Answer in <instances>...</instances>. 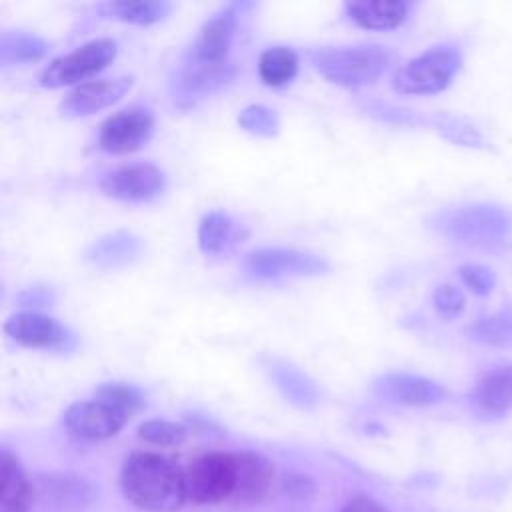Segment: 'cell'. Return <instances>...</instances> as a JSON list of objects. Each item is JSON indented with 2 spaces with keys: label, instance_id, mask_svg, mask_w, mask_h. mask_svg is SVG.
Instances as JSON below:
<instances>
[{
  "label": "cell",
  "instance_id": "1",
  "mask_svg": "<svg viewBox=\"0 0 512 512\" xmlns=\"http://www.w3.org/2000/svg\"><path fill=\"white\" fill-rule=\"evenodd\" d=\"M126 498L148 512H174L186 500L184 470L156 452H134L122 466Z\"/></svg>",
  "mask_w": 512,
  "mask_h": 512
},
{
  "label": "cell",
  "instance_id": "2",
  "mask_svg": "<svg viewBox=\"0 0 512 512\" xmlns=\"http://www.w3.org/2000/svg\"><path fill=\"white\" fill-rule=\"evenodd\" d=\"M430 222L438 234L468 248H496L512 234V212L488 202L444 208Z\"/></svg>",
  "mask_w": 512,
  "mask_h": 512
},
{
  "label": "cell",
  "instance_id": "3",
  "mask_svg": "<svg viewBox=\"0 0 512 512\" xmlns=\"http://www.w3.org/2000/svg\"><path fill=\"white\" fill-rule=\"evenodd\" d=\"M310 60L328 82L360 88L374 84L390 68L394 54L382 44H354L312 50Z\"/></svg>",
  "mask_w": 512,
  "mask_h": 512
},
{
  "label": "cell",
  "instance_id": "4",
  "mask_svg": "<svg viewBox=\"0 0 512 512\" xmlns=\"http://www.w3.org/2000/svg\"><path fill=\"white\" fill-rule=\"evenodd\" d=\"M462 50L456 44H436L404 62L392 76L400 94H436L446 90L462 68Z\"/></svg>",
  "mask_w": 512,
  "mask_h": 512
},
{
  "label": "cell",
  "instance_id": "5",
  "mask_svg": "<svg viewBox=\"0 0 512 512\" xmlns=\"http://www.w3.org/2000/svg\"><path fill=\"white\" fill-rule=\"evenodd\" d=\"M118 54V44L112 38H94L68 54L48 62L38 80L44 88L78 86L88 82L104 68H108Z\"/></svg>",
  "mask_w": 512,
  "mask_h": 512
},
{
  "label": "cell",
  "instance_id": "6",
  "mask_svg": "<svg viewBox=\"0 0 512 512\" xmlns=\"http://www.w3.org/2000/svg\"><path fill=\"white\" fill-rule=\"evenodd\" d=\"M186 498L196 504L220 502L236 490V452H208L184 470Z\"/></svg>",
  "mask_w": 512,
  "mask_h": 512
},
{
  "label": "cell",
  "instance_id": "7",
  "mask_svg": "<svg viewBox=\"0 0 512 512\" xmlns=\"http://www.w3.org/2000/svg\"><path fill=\"white\" fill-rule=\"evenodd\" d=\"M154 132L150 108L132 104L112 112L98 128V146L108 154H132L140 150Z\"/></svg>",
  "mask_w": 512,
  "mask_h": 512
},
{
  "label": "cell",
  "instance_id": "8",
  "mask_svg": "<svg viewBox=\"0 0 512 512\" xmlns=\"http://www.w3.org/2000/svg\"><path fill=\"white\" fill-rule=\"evenodd\" d=\"M166 188L164 172L150 162H134L124 164L100 180V190L104 196L120 200V202H150L158 198Z\"/></svg>",
  "mask_w": 512,
  "mask_h": 512
},
{
  "label": "cell",
  "instance_id": "9",
  "mask_svg": "<svg viewBox=\"0 0 512 512\" xmlns=\"http://www.w3.org/2000/svg\"><path fill=\"white\" fill-rule=\"evenodd\" d=\"M246 270L262 280H276L286 276H318L328 272V262L312 252L294 248H258L246 254Z\"/></svg>",
  "mask_w": 512,
  "mask_h": 512
},
{
  "label": "cell",
  "instance_id": "10",
  "mask_svg": "<svg viewBox=\"0 0 512 512\" xmlns=\"http://www.w3.org/2000/svg\"><path fill=\"white\" fill-rule=\"evenodd\" d=\"M4 332L24 348L66 350L74 336L60 320L40 312H18L4 322Z\"/></svg>",
  "mask_w": 512,
  "mask_h": 512
},
{
  "label": "cell",
  "instance_id": "11",
  "mask_svg": "<svg viewBox=\"0 0 512 512\" xmlns=\"http://www.w3.org/2000/svg\"><path fill=\"white\" fill-rule=\"evenodd\" d=\"M128 420L120 410L98 398L74 402L64 412L66 430L80 440H106L118 434Z\"/></svg>",
  "mask_w": 512,
  "mask_h": 512
},
{
  "label": "cell",
  "instance_id": "12",
  "mask_svg": "<svg viewBox=\"0 0 512 512\" xmlns=\"http://www.w3.org/2000/svg\"><path fill=\"white\" fill-rule=\"evenodd\" d=\"M132 84H134L132 76L88 80L84 84L74 86L64 96V100L60 102V112L70 118L90 116L122 100L126 92L132 88Z\"/></svg>",
  "mask_w": 512,
  "mask_h": 512
},
{
  "label": "cell",
  "instance_id": "13",
  "mask_svg": "<svg viewBox=\"0 0 512 512\" xmlns=\"http://www.w3.org/2000/svg\"><path fill=\"white\" fill-rule=\"evenodd\" d=\"M242 4L230 2L214 12L198 30L190 48V60L198 62H228V52L234 40Z\"/></svg>",
  "mask_w": 512,
  "mask_h": 512
},
{
  "label": "cell",
  "instance_id": "14",
  "mask_svg": "<svg viewBox=\"0 0 512 512\" xmlns=\"http://www.w3.org/2000/svg\"><path fill=\"white\" fill-rule=\"evenodd\" d=\"M236 76V68L230 62H198L190 60L184 64L176 78L174 100L190 106L196 100L210 96L228 86Z\"/></svg>",
  "mask_w": 512,
  "mask_h": 512
},
{
  "label": "cell",
  "instance_id": "15",
  "mask_svg": "<svg viewBox=\"0 0 512 512\" xmlns=\"http://www.w3.org/2000/svg\"><path fill=\"white\" fill-rule=\"evenodd\" d=\"M374 392L394 404L402 406H430L442 402L448 392L436 380L410 374V372H386L374 382Z\"/></svg>",
  "mask_w": 512,
  "mask_h": 512
},
{
  "label": "cell",
  "instance_id": "16",
  "mask_svg": "<svg viewBox=\"0 0 512 512\" xmlns=\"http://www.w3.org/2000/svg\"><path fill=\"white\" fill-rule=\"evenodd\" d=\"M470 402L486 420H498L512 410V362L486 370L470 392Z\"/></svg>",
  "mask_w": 512,
  "mask_h": 512
},
{
  "label": "cell",
  "instance_id": "17",
  "mask_svg": "<svg viewBox=\"0 0 512 512\" xmlns=\"http://www.w3.org/2000/svg\"><path fill=\"white\" fill-rule=\"evenodd\" d=\"M344 14L350 22L366 30H394L402 26L412 10L410 2L402 0H360V2H344Z\"/></svg>",
  "mask_w": 512,
  "mask_h": 512
},
{
  "label": "cell",
  "instance_id": "18",
  "mask_svg": "<svg viewBox=\"0 0 512 512\" xmlns=\"http://www.w3.org/2000/svg\"><path fill=\"white\" fill-rule=\"evenodd\" d=\"M144 250V242L126 230H118L98 238L88 246L84 258L96 268H120L134 262Z\"/></svg>",
  "mask_w": 512,
  "mask_h": 512
},
{
  "label": "cell",
  "instance_id": "19",
  "mask_svg": "<svg viewBox=\"0 0 512 512\" xmlns=\"http://www.w3.org/2000/svg\"><path fill=\"white\" fill-rule=\"evenodd\" d=\"M264 370L274 382V386L292 404H298L304 408L316 404L318 390L314 382L292 362H286L282 358H264Z\"/></svg>",
  "mask_w": 512,
  "mask_h": 512
},
{
  "label": "cell",
  "instance_id": "20",
  "mask_svg": "<svg viewBox=\"0 0 512 512\" xmlns=\"http://www.w3.org/2000/svg\"><path fill=\"white\" fill-rule=\"evenodd\" d=\"M272 484V466L266 458L254 452H236V490L240 500L262 498Z\"/></svg>",
  "mask_w": 512,
  "mask_h": 512
},
{
  "label": "cell",
  "instance_id": "21",
  "mask_svg": "<svg viewBox=\"0 0 512 512\" xmlns=\"http://www.w3.org/2000/svg\"><path fill=\"white\" fill-rule=\"evenodd\" d=\"M28 480L22 464L10 450L0 456V508L2 512H26Z\"/></svg>",
  "mask_w": 512,
  "mask_h": 512
},
{
  "label": "cell",
  "instance_id": "22",
  "mask_svg": "<svg viewBox=\"0 0 512 512\" xmlns=\"http://www.w3.org/2000/svg\"><path fill=\"white\" fill-rule=\"evenodd\" d=\"M100 10L108 18L138 26H150L160 22L172 10V4L164 0H118L102 4Z\"/></svg>",
  "mask_w": 512,
  "mask_h": 512
},
{
  "label": "cell",
  "instance_id": "23",
  "mask_svg": "<svg viewBox=\"0 0 512 512\" xmlns=\"http://www.w3.org/2000/svg\"><path fill=\"white\" fill-rule=\"evenodd\" d=\"M298 54L288 46H270L258 58V76L266 86L280 88L298 74Z\"/></svg>",
  "mask_w": 512,
  "mask_h": 512
},
{
  "label": "cell",
  "instance_id": "24",
  "mask_svg": "<svg viewBox=\"0 0 512 512\" xmlns=\"http://www.w3.org/2000/svg\"><path fill=\"white\" fill-rule=\"evenodd\" d=\"M48 52L46 40H42L36 34L14 30V32H2L0 34V64L12 66V64H28L42 60Z\"/></svg>",
  "mask_w": 512,
  "mask_h": 512
},
{
  "label": "cell",
  "instance_id": "25",
  "mask_svg": "<svg viewBox=\"0 0 512 512\" xmlns=\"http://www.w3.org/2000/svg\"><path fill=\"white\" fill-rule=\"evenodd\" d=\"M468 334L472 340L486 346H496V348L512 346V304L496 310L490 316L478 318L468 328Z\"/></svg>",
  "mask_w": 512,
  "mask_h": 512
},
{
  "label": "cell",
  "instance_id": "26",
  "mask_svg": "<svg viewBox=\"0 0 512 512\" xmlns=\"http://www.w3.org/2000/svg\"><path fill=\"white\" fill-rule=\"evenodd\" d=\"M234 236V222L226 212L212 210L202 216L198 224V246L206 254H218L226 250Z\"/></svg>",
  "mask_w": 512,
  "mask_h": 512
},
{
  "label": "cell",
  "instance_id": "27",
  "mask_svg": "<svg viewBox=\"0 0 512 512\" xmlns=\"http://www.w3.org/2000/svg\"><path fill=\"white\" fill-rule=\"evenodd\" d=\"M94 398L108 402L126 418H132L144 406V394L136 386L126 382H106L100 388H96Z\"/></svg>",
  "mask_w": 512,
  "mask_h": 512
},
{
  "label": "cell",
  "instance_id": "28",
  "mask_svg": "<svg viewBox=\"0 0 512 512\" xmlns=\"http://www.w3.org/2000/svg\"><path fill=\"white\" fill-rule=\"evenodd\" d=\"M238 124L242 130L254 134V136H276L280 128V118L278 114L264 106V104H250L238 114Z\"/></svg>",
  "mask_w": 512,
  "mask_h": 512
},
{
  "label": "cell",
  "instance_id": "29",
  "mask_svg": "<svg viewBox=\"0 0 512 512\" xmlns=\"http://www.w3.org/2000/svg\"><path fill=\"white\" fill-rule=\"evenodd\" d=\"M432 124L436 126V130L444 138H448V140H452V142H456L460 146H470V148H482L484 146L482 134L472 124H468V122H464L460 118L436 116V118H432Z\"/></svg>",
  "mask_w": 512,
  "mask_h": 512
},
{
  "label": "cell",
  "instance_id": "30",
  "mask_svg": "<svg viewBox=\"0 0 512 512\" xmlns=\"http://www.w3.org/2000/svg\"><path fill=\"white\" fill-rule=\"evenodd\" d=\"M138 436L156 446H176L184 442L186 428L170 420H146L138 426Z\"/></svg>",
  "mask_w": 512,
  "mask_h": 512
},
{
  "label": "cell",
  "instance_id": "31",
  "mask_svg": "<svg viewBox=\"0 0 512 512\" xmlns=\"http://www.w3.org/2000/svg\"><path fill=\"white\" fill-rule=\"evenodd\" d=\"M460 280L476 296H488L496 286V274L484 264H464L458 268Z\"/></svg>",
  "mask_w": 512,
  "mask_h": 512
},
{
  "label": "cell",
  "instance_id": "32",
  "mask_svg": "<svg viewBox=\"0 0 512 512\" xmlns=\"http://www.w3.org/2000/svg\"><path fill=\"white\" fill-rule=\"evenodd\" d=\"M432 304L442 316L454 318L464 310L466 298H464L462 290L456 288L454 284H440V286H436V290L432 294Z\"/></svg>",
  "mask_w": 512,
  "mask_h": 512
},
{
  "label": "cell",
  "instance_id": "33",
  "mask_svg": "<svg viewBox=\"0 0 512 512\" xmlns=\"http://www.w3.org/2000/svg\"><path fill=\"white\" fill-rule=\"evenodd\" d=\"M340 512H388L382 504L370 498H354Z\"/></svg>",
  "mask_w": 512,
  "mask_h": 512
}]
</instances>
